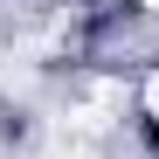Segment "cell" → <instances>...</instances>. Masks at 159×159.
Instances as JSON below:
<instances>
[{
  "label": "cell",
  "instance_id": "cell-1",
  "mask_svg": "<svg viewBox=\"0 0 159 159\" xmlns=\"http://www.w3.org/2000/svg\"><path fill=\"white\" fill-rule=\"evenodd\" d=\"M139 97H145V118H152V125H159V69H152V76H145V90H139Z\"/></svg>",
  "mask_w": 159,
  "mask_h": 159
},
{
  "label": "cell",
  "instance_id": "cell-2",
  "mask_svg": "<svg viewBox=\"0 0 159 159\" xmlns=\"http://www.w3.org/2000/svg\"><path fill=\"white\" fill-rule=\"evenodd\" d=\"M139 7H152V14H159V0H139Z\"/></svg>",
  "mask_w": 159,
  "mask_h": 159
}]
</instances>
